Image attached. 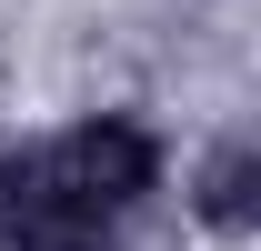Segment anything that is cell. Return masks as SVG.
<instances>
[{
  "label": "cell",
  "mask_w": 261,
  "mask_h": 251,
  "mask_svg": "<svg viewBox=\"0 0 261 251\" xmlns=\"http://www.w3.org/2000/svg\"><path fill=\"white\" fill-rule=\"evenodd\" d=\"M241 211H251V151H221L201 171V221L211 231H241Z\"/></svg>",
  "instance_id": "obj_1"
}]
</instances>
